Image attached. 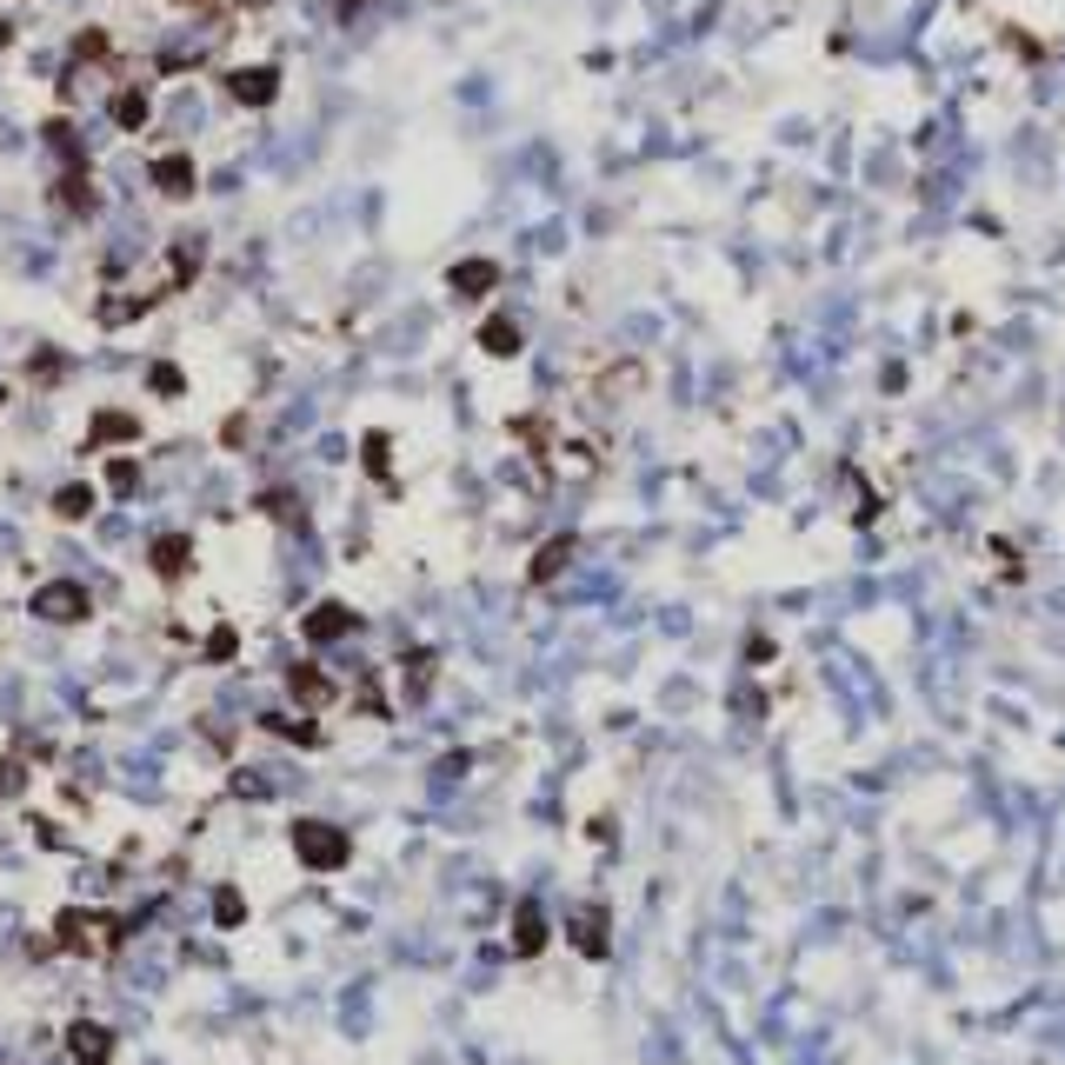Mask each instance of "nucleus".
<instances>
[{
  "label": "nucleus",
  "mask_w": 1065,
  "mask_h": 1065,
  "mask_svg": "<svg viewBox=\"0 0 1065 1065\" xmlns=\"http://www.w3.org/2000/svg\"><path fill=\"white\" fill-rule=\"evenodd\" d=\"M107 479H114L120 494H127V486H134V460H114V466H107Z\"/></svg>",
  "instance_id": "nucleus-24"
},
{
  "label": "nucleus",
  "mask_w": 1065,
  "mask_h": 1065,
  "mask_svg": "<svg viewBox=\"0 0 1065 1065\" xmlns=\"http://www.w3.org/2000/svg\"><path fill=\"white\" fill-rule=\"evenodd\" d=\"M67 1058L73 1065H114V1032L101 1019H73L67 1026Z\"/></svg>",
  "instance_id": "nucleus-3"
},
{
  "label": "nucleus",
  "mask_w": 1065,
  "mask_h": 1065,
  "mask_svg": "<svg viewBox=\"0 0 1065 1065\" xmlns=\"http://www.w3.org/2000/svg\"><path fill=\"white\" fill-rule=\"evenodd\" d=\"M287 686H293V699H300L306 713H320V706H334V693H340V686H334V680H326L320 667H293V673H287Z\"/></svg>",
  "instance_id": "nucleus-9"
},
{
  "label": "nucleus",
  "mask_w": 1065,
  "mask_h": 1065,
  "mask_svg": "<svg viewBox=\"0 0 1065 1065\" xmlns=\"http://www.w3.org/2000/svg\"><path fill=\"white\" fill-rule=\"evenodd\" d=\"M347 8H354V0H347Z\"/></svg>",
  "instance_id": "nucleus-26"
},
{
  "label": "nucleus",
  "mask_w": 1065,
  "mask_h": 1065,
  "mask_svg": "<svg viewBox=\"0 0 1065 1065\" xmlns=\"http://www.w3.org/2000/svg\"><path fill=\"white\" fill-rule=\"evenodd\" d=\"M267 732H280V740H293V746H320V732L306 719H267Z\"/></svg>",
  "instance_id": "nucleus-18"
},
{
  "label": "nucleus",
  "mask_w": 1065,
  "mask_h": 1065,
  "mask_svg": "<svg viewBox=\"0 0 1065 1065\" xmlns=\"http://www.w3.org/2000/svg\"><path fill=\"white\" fill-rule=\"evenodd\" d=\"M207 652H213V660H233V633H227V626H220V633H213V639H207Z\"/></svg>",
  "instance_id": "nucleus-23"
},
{
  "label": "nucleus",
  "mask_w": 1065,
  "mask_h": 1065,
  "mask_svg": "<svg viewBox=\"0 0 1065 1065\" xmlns=\"http://www.w3.org/2000/svg\"><path fill=\"white\" fill-rule=\"evenodd\" d=\"M540 946H546V919H540V906L526 899V906L513 913V952H520V959H533Z\"/></svg>",
  "instance_id": "nucleus-11"
},
{
  "label": "nucleus",
  "mask_w": 1065,
  "mask_h": 1065,
  "mask_svg": "<svg viewBox=\"0 0 1065 1065\" xmlns=\"http://www.w3.org/2000/svg\"><path fill=\"white\" fill-rule=\"evenodd\" d=\"M479 347L494 354V360H513V354H520V326H513L507 313H494V320L479 326Z\"/></svg>",
  "instance_id": "nucleus-12"
},
{
  "label": "nucleus",
  "mask_w": 1065,
  "mask_h": 1065,
  "mask_svg": "<svg viewBox=\"0 0 1065 1065\" xmlns=\"http://www.w3.org/2000/svg\"><path fill=\"white\" fill-rule=\"evenodd\" d=\"M54 507H60V520H80V513L94 507V486H60V500H54Z\"/></svg>",
  "instance_id": "nucleus-16"
},
{
  "label": "nucleus",
  "mask_w": 1065,
  "mask_h": 1065,
  "mask_svg": "<svg viewBox=\"0 0 1065 1065\" xmlns=\"http://www.w3.org/2000/svg\"><path fill=\"white\" fill-rule=\"evenodd\" d=\"M360 460H367V473L386 479V466H393V440H386V433H367V440H360Z\"/></svg>",
  "instance_id": "nucleus-15"
},
{
  "label": "nucleus",
  "mask_w": 1065,
  "mask_h": 1065,
  "mask_svg": "<svg viewBox=\"0 0 1065 1065\" xmlns=\"http://www.w3.org/2000/svg\"><path fill=\"white\" fill-rule=\"evenodd\" d=\"M114 120H120V127H140V120H147V94H127V101L114 107Z\"/></svg>",
  "instance_id": "nucleus-21"
},
{
  "label": "nucleus",
  "mask_w": 1065,
  "mask_h": 1065,
  "mask_svg": "<svg viewBox=\"0 0 1065 1065\" xmlns=\"http://www.w3.org/2000/svg\"><path fill=\"white\" fill-rule=\"evenodd\" d=\"M34 613H40V620H67V626H73V620H88V593L60 580V587H47V593L34 600Z\"/></svg>",
  "instance_id": "nucleus-8"
},
{
  "label": "nucleus",
  "mask_w": 1065,
  "mask_h": 1065,
  "mask_svg": "<svg viewBox=\"0 0 1065 1065\" xmlns=\"http://www.w3.org/2000/svg\"><path fill=\"white\" fill-rule=\"evenodd\" d=\"M153 572L181 580V572H187V540H153Z\"/></svg>",
  "instance_id": "nucleus-14"
},
{
  "label": "nucleus",
  "mask_w": 1065,
  "mask_h": 1065,
  "mask_svg": "<svg viewBox=\"0 0 1065 1065\" xmlns=\"http://www.w3.org/2000/svg\"><path fill=\"white\" fill-rule=\"evenodd\" d=\"M94 440H134V420L127 414H101L94 420Z\"/></svg>",
  "instance_id": "nucleus-20"
},
{
  "label": "nucleus",
  "mask_w": 1065,
  "mask_h": 1065,
  "mask_svg": "<svg viewBox=\"0 0 1065 1065\" xmlns=\"http://www.w3.org/2000/svg\"><path fill=\"white\" fill-rule=\"evenodd\" d=\"M427 680H433V652H414V660H406V686H414V699L427 693Z\"/></svg>",
  "instance_id": "nucleus-19"
},
{
  "label": "nucleus",
  "mask_w": 1065,
  "mask_h": 1065,
  "mask_svg": "<svg viewBox=\"0 0 1065 1065\" xmlns=\"http://www.w3.org/2000/svg\"><path fill=\"white\" fill-rule=\"evenodd\" d=\"M572 946H580L587 959H600V952H606V913H593V906H587L580 919H572Z\"/></svg>",
  "instance_id": "nucleus-13"
},
{
  "label": "nucleus",
  "mask_w": 1065,
  "mask_h": 1065,
  "mask_svg": "<svg viewBox=\"0 0 1065 1065\" xmlns=\"http://www.w3.org/2000/svg\"><path fill=\"white\" fill-rule=\"evenodd\" d=\"M494 287H500V267H494V261H460V267L447 274V293H453V300H486Z\"/></svg>",
  "instance_id": "nucleus-6"
},
{
  "label": "nucleus",
  "mask_w": 1065,
  "mask_h": 1065,
  "mask_svg": "<svg viewBox=\"0 0 1065 1065\" xmlns=\"http://www.w3.org/2000/svg\"><path fill=\"white\" fill-rule=\"evenodd\" d=\"M360 620H354V606H340V600H320L306 620H300V633L313 639V646H334V639H347Z\"/></svg>",
  "instance_id": "nucleus-5"
},
{
  "label": "nucleus",
  "mask_w": 1065,
  "mask_h": 1065,
  "mask_svg": "<svg viewBox=\"0 0 1065 1065\" xmlns=\"http://www.w3.org/2000/svg\"><path fill=\"white\" fill-rule=\"evenodd\" d=\"M572 553H580V540H572V533H553L540 553H533V566H526V580L533 587H546V580H559V572H566V559Z\"/></svg>",
  "instance_id": "nucleus-7"
},
{
  "label": "nucleus",
  "mask_w": 1065,
  "mask_h": 1065,
  "mask_svg": "<svg viewBox=\"0 0 1065 1065\" xmlns=\"http://www.w3.org/2000/svg\"><path fill=\"white\" fill-rule=\"evenodd\" d=\"M21 779H27V766H21V760H0V799H14V792H21Z\"/></svg>",
  "instance_id": "nucleus-22"
},
{
  "label": "nucleus",
  "mask_w": 1065,
  "mask_h": 1065,
  "mask_svg": "<svg viewBox=\"0 0 1065 1065\" xmlns=\"http://www.w3.org/2000/svg\"><path fill=\"white\" fill-rule=\"evenodd\" d=\"M213 919H220V926H240V919H247V899H240L233 885H220V899H213Z\"/></svg>",
  "instance_id": "nucleus-17"
},
{
  "label": "nucleus",
  "mask_w": 1065,
  "mask_h": 1065,
  "mask_svg": "<svg viewBox=\"0 0 1065 1065\" xmlns=\"http://www.w3.org/2000/svg\"><path fill=\"white\" fill-rule=\"evenodd\" d=\"M153 187L167 194V200H187V194H194V160H187V153L153 160Z\"/></svg>",
  "instance_id": "nucleus-10"
},
{
  "label": "nucleus",
  "mask_w": 1065,
  "mask_h": 1065,
  "mask_svg": "<svg viewBox=\"0 0 1065 1065\" xmlns=\"http://www.w3.org/2000/svg\"><path fill=\"white\" fill-rule=\"evenodd\" d=\"M293 859L306 872H340L354 859V840L340 826H326V819H293Z\"/></svg>",
  "instance_id": "nucleus-2"
},
{
  "label": "nucleus",
  "mask_w": 1065,
  "mask_h": 1065,
  "mask_svg": "<svg viewBox=\"0 0 1065 1065\" xmlns=\"http://www.w3.org/2000/svg\"><path fill=\"white\" fill-rule=\"evenodd\" d=\"M227 94H233L240 107H267V101L280 94V67H233V73H227Z\"/></svg>",
  "instance_id": "nucleus-4"
},
{
  "label": "nucleus",
  "mask_w": 1065,
  "mask_h": 1065,
  "mask_svg": "<svg viewBox=\"0 0 1065 1065\" xmlns=\"http://www.w3.org/2000/svg\"><path fill=\"white\" fill-rule=\"evenodd\" d=\"M120 946V919L114 913H94V906H67L54 919V952H73V959H107Z\"/></svg>",
  "instance_id": "nucleus-1"
},
{
  "label": "nucleus",
  "mask_w": 1065,
  "mask_h": 1065,
  "mask_svg": "<svg viewBox=\"0 0 1065 1065\" xmlns=\"http://www.w3.org/2000/svg\"><path fill=\"white\" fill-rule=\"evenodd\" d=\"M8 40H14V27H8V21H0V47H8Z\"/></svg>",
  "instance_id": "nucleus-25"
}]
</instances>
